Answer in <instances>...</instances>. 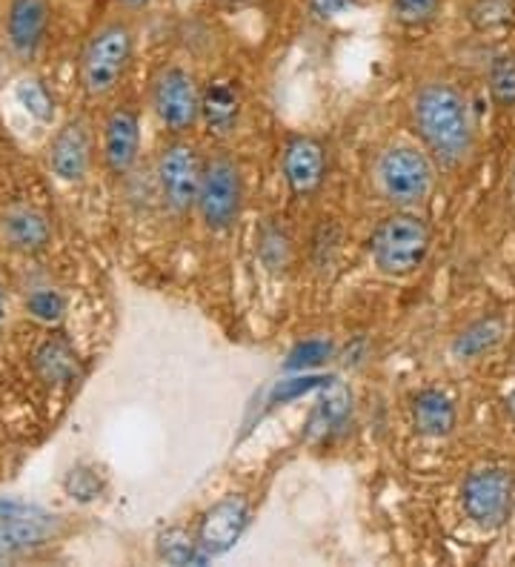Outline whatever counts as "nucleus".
I'll use <instances>...</instances> for the list:
<instances>
[{"label":"nucleus","instance_id":"f257e3e1","mask_svg":"<svg viewBox=\"0 0 515 567\" xmlns=\"http://www.w3.org/2000/svg\"><path fill=\"white\" fill-rule=\"evenodd\" d=\"M412 132L435 166L459 169L475 150V121L467 95L450 81L421 83L410 104Z\"/></svg>","mask_w":515,"mask_h":567},{"label":"nucleus","instance_id":"f03ea898","mask_svg":"<svg viewBox=\"0 0 515 567\" xmlns=\"http://www.w3.org/2000/svg\"><path fill=\"white\" fill-rule=\"evenodd\" d=\"M435 187V161L424 146L390 144L372 161V189L395 209L424 204Z\"/></svg>","mask_w":515,"mask_h":567},{"label":"nucleus","instance_id":"7ed1b4c3","mask_svg":"<svg viewBox=\"0 0 515 567\" xmlns=\"http://www.w3.org/2000/svg\"><path fill=\"white\" fill-rule=\"evenodd\" d=\"M433 247V229L412 209H395L378 221L370 238V256L378 272L406 278L419 270Z\"/></svg>","mask_w":515,"mask_h":567},{"label":"nucleus","instance_id":"20e7f679","mask_svg":"<svg viewBox=\"0 0 515 567\" xmlns=\"http://www.w3.org/2000/svg\"><path fill=\"white\" fill-rule=\"evenodd\" d=\"M135 55V35L126 21H110L95 29L81 55V86L97 101L106 97L124 83Z\"/></svg>","mask_w":515,"mask_h":567},{"label":"nucleus","instance_id":"39448f33","mask_svg":"<svg viewBox=\"0 0 515 567\" xmlns=\"http://www.w3.org/2000/svg\"><path fill=\"white\" fill-rule=\"evenodd\" d=\"M195 209L200 213L206 229H213V233H227L238 224L240 209H244V175L233 158L215 155V158L204 161Z\"/></svg>","mask_w":515,"mask_h":567},{"label":"nucleus","instance_id":"423d86ee","mask_svg":"<svg viewBox=\"0 0 515 567\" xmlns=\"http://www.w3.org/2000/svg\"><path fill=\"white\" fill-rule=\"evenodd\" d=\"M200 95L195 75L184 66H161L150 81V106L152 115L158 118L172 135L189 132L200 121Z\"/></svg>","mask_w":515,"mask_h":567},{"label":"nucleus","instance_id":"0eeeda50","mask_svg":"<svg viewBox=\"0 0 515 567\" xmlns=\"http://www.w3.org/2000/svg\"><path fill=\"white\" fill-rule=\"evenodd\" d=\"M461 507L481 530L507 525L515 511V476L504 467H481L461 485Z\"/></svg>","mask_w":515,"mask_h":567},{"label":"nucleus","instance_id":"6e6552de","mask_svg":"<svg viewBox=\"0 0 515 567\" xmlns=\"http://www.w3.org/2000/svg\"><path fill=\"white\" fill-rule=\"evenodd\" d=\"M200 175H204V158H200L193 144L169 141L161 150L158 164H155V178H158L161 198H164L172 213H193L195 204H198Z\"/></svg>","mask_w":515,"mask_h":567},{"label":"nucleus","instance_id":"1a4fd4ad","mask_svg":"<svg viewBox=\"0 0 515 567\" xmlns=\"http://www.w3.org/2000/svg\"><path fill=\"white\" fill-rule=\"evenodd\" d=\"M61 530V519L23 502L0 498V561L49 545Z\"/></svg>","mask_w":515,"mask_h":567},{"label":"nucleus","instance_id":"9d476101","mask_svg":"<svg viewBox=\"0 0 515 567\" xmlns=\"http://www.w3.org/2000/svg\"><path fill=\"white\" fill-rule=\"evenodd\" d=\"M101 158L115 178L130 175L141 158V112L132 104H117L103 121Z\"/></svg>","mask_w":515,"mask_h":567},{"label":"nucleus","instance_id":"9b49d317","mask_svg":"<svg viewBox=\"0 0 515 567\" xmlns=\"http://www.w3.org/2000/svg\"><path fill=\"white\" fill-rule=\"evenodd\" d=\"M249 527V502L244 496H224L215 502L209 511L200 516L198 530H195V542H198L200 554L224 556L235 542L244 536Z\"/></svg>","mask_w":515,"mask_h":567},{"label":"nucleus","instance_id":"f8f14e48","mask_svg":"<svg viewBox=\"0 0 515 567\" xmlns=\"http://www.w3.org/2000/svg\"><path fill=\"white\" fill-rule=\"evenodd\" d=\"M281 173L289 193L298 198L316 195L327 181V150L312 135L289 138L281 155Z\"/></svg>","mask_w":515,"mask_h":567},{"label":"nucleus","instance_id":"ddd939ff","mask_svg":"<svg viewBox=\"0 0 515 567\" xmlns=\"http://www.w3.org/2000/svg\"><path fill=\"white\" fill-rule=\"evenodd\" d=\"M49 166L66 184H81L92 166V132L83 118H72L49 144Z\"/></svg>","mask_w":515,"mask_h":567},{"label":"nucleus","instance_id":"4468645a","mask_svg":"<svg viewBox=\"0 0 515 567\" xmlns=\"http://www.w3.org/2000/svg\"><path fill=\"white\" fill-rule=\"evenodd\" d=\"M49 29L47 0H9L7 41L14 55L32 58L41 49Z\"/></svg>","mask_w":515,"mask_h":567},{"label":"nucleus","instance_id":"2eb2a0df","mask_svg":"<svg viewBox=\"0 0 515 567\" xmlns=\"http://www.w3.org/2000/svg\"><path fill=\"white\" fill-rule=\"evenodd\" d=\"M0 238L14 252L32 256V252L47 249V244L52 241V229H49V221L38 209L9 207L7 213L0 215Z\"/></svg>","mask_w":515,"mask_h":567},{"label":"nucleus","instance_id":"dca6fc26","mask_svg":"<svg viewBox=\"0 0 515 567\" xmlns=\"http://www.w3.org/2000/svg\"><path fill=\"white\" fill-rule=\"evenodd\" d=\"M412 427L424 439H444L455 430L459 413H455V402L446 393L435 388L421 390L410 404Z\"/></svg>","mask_w":515,"mask_h":567},{"label":"nucleus","instance_id":"f3484780","mask_svg":"<svg viewBox=\"0 0 515 567\" xmlns=\"http://www.w3.org/2000/svg\"><path fill=\"white\" fill-rule=\"evenodd\" d=\"M200 121L215 138L233 135L240 121V92L233 81H213L200 95Z\"/></svg>","mask_w":515,"mask_h":567},{"label":"nucleus","instance_id":"a211bd4d","mask_svg":"<svg viewBox=\"0 0 515 567\" xmlns=\"http://www.w3.org/2000/svg\"><path fill=\"white\" fill-rule=\"evenodd\" d=\"M78 355L63 339H49L34 350V370L49 388H66L78 379Z\"/></svg>","mask_w":515,"mask_h":567},{"label":"nucleus","instance_id":"6ab92c4d","mask_svg":"<svg viewBox=\"0 0 515 567\" xmlns=\"http://www.w3.org/2000/svg\"><path fill=\"white\" fill-rule=\"evenodd\" d=\"M502 332L504 327L498 319L473 321V324L464 327L459 339L453 341V353L459 355L461 361L478 359V355H484L487 350H493V347L502 341Z\"/></svg>","mask_w":515,"mask_h":567},{"label":"nucleus","instance_id":"aec40b11","mask_svg":"<svg viewBox=\"0 0 515 567\" xmlns=\"http://www.w3.org/2000/svg\"><path fill=\"white\" fill-rule=\"evenodd\" d=\"M490 97L498 110H513L515 106V52H498L490 61L487 70Z\"/></svg>","mask_w":515,"mask_h":567},{"label":"nucleus","instance_id":"412c9836","mask_svg":"<svg viewBox=\"0 0 515 567\" xmlns=\"http://www.w3.org/2000/svg\"><path fill=\"white\" fill-rule=\"evenodd\" d=\"M470 23L478 32H502L515 23V0H475L470 7Z\"/></svg>","mask_w":515,"mask_h":567},{"label":"nucleus","instance_id":"4be33fe9","mask_svg":"<svg viewBox=\"0 0 515 567\" xmlns=\"http://www.w3.org/2000/svg\"><path fill=\"white\" fill-rule=\"evenodd\" d=\"M158 556L166 565H200V561H206L195 536H189L186 530H166L158 542Z\"/></svg>","mask_w":515,"mask_h":567},{"label":"nucleus","instance_id":"5701e85b","mask_svg":"<svg viewBox=\"0 0 515 567\" xmlns=\"http://www.w3.org/2000/svg\"><path fill=\"white\" fill-rule=\"evenodd\" d=\"M444 0H390L392 18L406 29L430 27L441 14Z\"/></svg>","mask_w":515,"mask_h":567},{"label":"nucleus","instance_id":"b1692460","mask_svg":"<svg viewBox=\"0 0 515 567\" xmlns=\"http://www.w3.org/2000/svg\"><path fill=\"white\" fill-rule=\"evenodd\" d=\"M14 95H18V104H21L34 121H43V124H47V121H52V115H55V97L49 95L47 86H43L41 81H34V78H27V81L18 83Z\"/></svg>","mask_w":515,"mask_h":567},{"label":"nucleus","instance_id":"393cba45","mask_svg":"<svg viewBox=\"0 0 515 567\" xmlns=\"http://www.w3.org/2000/svg\"><path fill=\"white\" fill-rule=\"evenodd\" d=\"M27 310L43 324H55L63 319V298L52 287H38L27 296Z\"/></svg>","mask_w":515,"mask_h":567},{"label":"nucleus","instance_id":"a878e982","mask_svg":"<svg viewBox=\"0 0 515 567\" xmlns=\"http://www.w3.org/2000/svg\"><path fill=\"white\" fill-rule=\"evenodd\" d=\"M63 487H66L69 496L78 498V502H90V498H95L97 493H101V478H97V473L90 471V467H72V471L66 473Z\"/></svg>","mask_w":515,"mask_h":567},{"label":"nucleus","instance_id":"bb28decb","mask_svg":"<svg viewBox=\"0 0 515 567\" xmlns=\"http://www.w3.org/2000/svg\"><path fill=\"white\" fill-rule=\"evenodd\" d=\"M309 9H312V14L327 21V18H338V14L350 12L352 0H309Z\"/></svg>","mask_w":515,"mask_h":567},{"label":"nucleus","instance_id":"cd10ccee","mask_svg":"<svg viewBox=\"0 0 515 567\" xmlns=\"http://www.w3.org/2000/svg\"><path fill=\"white\" fill-rule=\"evenodd\" d=\"M152 0H117V7L124 9V12H144Z\"/></svg>","mask_w":515,"mask_h":567},{"label":"nucleus","instance_id":"c85d7f7f","mask_svg":"<svg viewBox=\"0 0 515 567\" xmlns=\"http://www.w3.org/2000/svg\"><path fill=\"white\" fill-rule=\"evenodd\" d=\"M0 316H3V301H0Z\"/></svg>","mask_w":515,"mask_h":567}]
</instances>
